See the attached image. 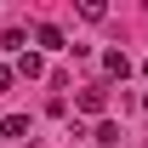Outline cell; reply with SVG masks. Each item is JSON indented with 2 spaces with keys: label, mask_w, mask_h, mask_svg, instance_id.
Instances as JSON below:
<instances>
[{
  "label": "cell",
  "mask_w": 148,
  "mask_h": 148,
  "mask_svg": "<svg viewBox=\"0 0 148 148\" xmlns=\"http://www.w3.org/2000/svg\"><path fill=\"white\" fill-rule=\"evenodd\" d=\"M108 108V91H103V86H86V91H80V114H103Z\"/></svg>",
  "instance_id": "6da1fadb"
},
{
  "label": "cell",
  "mask_w": 148,
  "mask_h": 148,
  "mask_svg": "<svg viewBox=\"0 0 148 148\" xmlns=\"http://www.w3.org/2000/svg\"><path fill=\"white\" fill-rule=\"evenodd\" d=\"M103 69H108L114 80H125V74H131V57L125 51H103Z\"/></svg>",
  "instance_id": "7a4b0ae2"
},
{
  "label": "cell",
  "mask_w": 148,
  "mask_h": 148,
  "mask_svg": "<svg viewBox=\"0 0 148 148\" xmlns=\"http://www.w3.org/2000/svg\"><path fill=\"white\" fill-rule=\"evenodd\" d=\"M34 40H40V46H51V51H57V46H63V29H57V23H40V29H34Z\"/></svg>",
  "instance_id": "3957f363"
},
{
  "label": "cell",
  "mask_w": 148,
  "mask_h": 148,
  "mask_svg": "<svg viewBox=\"0 0 148 148\" xmlns=\"http://www.w3.org/2000/svg\"><path fill=\"white\" fill-rule=\"evenodd\" d=\"M114 143H120V125L103 120V125H97V148H114Z\"/></svg>",
  "instance_id": "277c9868"
},
{
  "label": "cell",
  "mask_w": 148,
  "mask_h": 148,
  "mask_svg": "<svg viewBox=\"0 0 148 148\" xmlns=\"http://www.w3.org/2000/svg\"><path fill=\"white\" fill-rule=\"evenodd\" d=\"M17 69H23V74H29V80H40V74H46V63H40V57H34V51H23V63H17Z\"/></svg>",
  "instance_id": "5b68a950"
},
{
  "label": "cell",
  "mask_w": 148,
  "mask_h": 148,
  "mask_svg": "<svg viewBox=\"0 0 148 148\" xmlns=\"http://www.w3.org/2000/svg\"><path fill=\"white\" fill-rule=\"evenodd\" d=\"M23 131H29V120H23V114H12V120L0 125V137H23Z\"/></svg>",
  "instance_id": "8992f818"
},
{
  "label": "cell",
  "mask_w": 148,
  "mask_h": 148,
  "mask_svg": "<svg viewBox=\"0 0 148 148\" xmlns=\"http://www.w3.org/2000/svg\"><path fill=\"white\" fill-rule=\"evenodd\" d=\"M6 86H12V69H0V91H6Z\"/></svg>",
  "instance_id": "52a82bcc"
},
{
  "label": "cell",
  "mask_w": 148,
  "mask_h": 148,
  "mask_svg": "<svg viewBox=\"0 0 148 148\" xmlns=\"http://www.w3.org/2000/svg\"><path fill=\"white\" fill-rule=\"evenodd\" d=\"M143 74H148V63H143Z\"/></svg>",
  "instance_id": "ba28073f"
}]
</instances>
